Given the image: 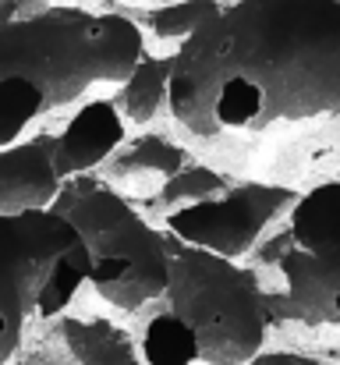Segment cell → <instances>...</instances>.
Returning <instances> with one entry per match:
<instances>
[{
    "label": "cell",
    "instance_id": "obj_13",
    "mask_svg": "<svg viewBox=\"0 0 340 365\" xmlns=\"http://www.w3.org/2000/svg\"><path fill=\"white\" fill-rule=\"evenodd\" d=\"M177 163H181V153L177 149H170L163 138H156V135H142V138H135L131 142V149L117 160V170L120 174H156V178H170L174 170H177Z\"/></svg>",
    "mask_w": 340,
    "mask_h": 365
},
{
    "label": "cell",
    "instance_id": "obj_2",
    "mask_svg": "<svg viewBox=\"0 0 340 365\" xmlns=\"http://www.w3.org/2000/svg\"><path fill=\"white\" fill-rule=\"evenodd\" d=\"M142 57V25L128 14L53 4L0 21V149L89 86H124Z\"/></svg>",
    "mask_w": 340,
    "mask_h": 365
},
{
    "label": "cell",
    "instance_id": "obj_15",
    "mask_svg": "<svg viewBox=\"0 0 340 365\" xmlns=\"http://www.w3.org/2000/svg\"><path fill=\"white\" fill-rule=\"evenodd\" d=\"M131 4H149V7H160V4H174V0H131Z\"/></svg>",
    "mask_w": 340,
    "mask_h": 365
},
{
    "label": "cell",
    "instance_id": "obj_11",
    "mask_svg": "<svg viewBox=\"0 0 340 365\" xmlns=\"http://www.w3.org/2000/svg\"><path fill=\"white\" fill-rule=\"evenodd\" d=\"M174 57V53H170ZM170 57H142L138 68L131 71V78L120 89V114L131 121L145 124L160 114V107L167 103V89H170Z\"/></svg>",
    "mask_w": 340,
    "mask_h": 365
},
{
    "label": "cell",
    "instance_id": "obj_6",
    "mask_svg": "<svg viewBox=\"0 0 340 365\" xmlns=\"http://www.w3.org/2000/svg\"><path fill=\"white\" fill-rule=\"evenodd\" d=\"M255 277L269 316L340 327V181L294 199L284 231L259 252Z\"/></svg>",
    "mask_w": 340,
    "mask_h": 365
},
{
    "label": "cell",
    "instance_id": "obj_1",
    "mask_svg": "<svg viewBox=\"0 0 340 365\" xmlns=\"http://www.w3.org/2000/svg\"><path fill=\"white\" fill-rule=\"evenodd\" d=\"M167 107L199 138L340 114V0H234L170 57Z\"/></svg>",
    "mask_w": 340,
    "mask_h": 365
},
{
    "label": "cell",
    "instance_id": "obj_9",
    "mask_svg": "<svg viewBox=\"0 0 340 365\" xmlns=\"http://www.w3.org/2000/svg\"><path fill=\"white\" fill-rule=\"evenodd\" d=\"M32 365H145L131 337L110 319H50Z\"/></svg>",
    "mask_w": 340,
    "mask_h": 365
},
{
    "label": "cell",
    "instance_id": "obj_14",
    "mask_svg": "<svg viewBox=\"0 0 340 365\" xmlns=\"http://www.w3.org/2000/svg\"><path fill=\"white\" fill-rule=\"evenodd\" d=\"M248 365H326V362H319L312 355H298V351H262Z\"/></svg>",
    "mask_w": 340,
    "mask_h": 365
},
{
    "label": "cell",
    "instance_id": "obj_3",
    "mask_svg": "<svg viewBox=\"0 0 340 365\" xmlns=\"http://www.w3.org/2000/svg\"><path fill=\"white\" fill-rule=\"evenodd\" d=\"M167 252L170 280L142 327V362L248 365L262 355L273 316L255 269L174 235H167Z\"/></svg>",
    "mask_w": 340,
    "mask_h": 365
},
{
    "label": "cell",
    "instance_id": "obj_7",
    "mask_svg": "<svg viewBox=\"0 0 340 365\" xmlns=\"http://www.w3.org/2000/svg\"><path fill=\"white\" fill-rule=\"evenodd\" d=\"M284 199H291L284 188L244 185L227 192L224 199H199L167 213V235L234 259L255 245L259 231L277 217Z\"/></svg>",
    "mask_w": 340,
    "mask_h": 365
},
{
    "label": "cell",
    "instance_id": "obj_10",
    "mask_svg": "<svg viewBox=\"0 0 340 365\" xmlns=\"http://www.w3.org/2000/svg\"><path fill=\"white\" fill-rule=\"evenodd\" d=\"M124 114L110 100H89L53 142V167L61 181L89 174L124 145Z\"/></svg>",
    "mask_w": 340,
    "mask_h": 365
},
{
    "label": "cell",
    "instance_id": "obj_8",
    "mask_svg": "<svg viewBox=\"0 0 340 365\" xmlns=\"http://www.w3.org/2000/svg\"><path fill=\"white\" fill-rule=\"evenodd\" d=\"M53 142L57 135L39 131L0 149V217L50 210L57 202L64 181L53 167Z\"/></svg>",
    "mask_w": 340,
    "mask_h": 365
},
{
    "label": "cell",
    "instance_id": "obj_5",
    "mask_svg": "<svg viewBox=\"0 0 340 365\" xmlns=\"http://www.w3.org/2000/svg\"><path fill=\"white\" fill-rule=\"evenodd\" d=\"M89 284V248L78 227L50 210L0 217V365H7L29 319H57Z\"/></svg>",
    "mask_w": 340,
    "mask_h": 365
},
{
    "label": "cell",
    "instance_id": "obj_12",
    "mask_svg": "<svg viewBox=\"0 0 340 365\" xmlns=\"http://www.w3.org/2000/svg\"><path fill=\"white\" fill-rule=\"evenodd\" d=\"M224 4L217 0H174V4H160L145 11V29L163 39V43H188L206 21H213L220 14Z\"/></svg>",
    "mask_w": 340,
    "mask_h": 365
},
{
    "label": "cell",
    "instance_id": "obj_4",
    "mask_svg": "<svg viewBox=\"0 0 340 365\" xmlns=\"http://www.w3.org/2000/svg\"><path fill=\"white\" fill-rule=\"evenodd\" d=\"M53 210L68 217L89 248V284L124 312L153 305L170 280L167 235L156 231L120 192L93 174L68 178Z\"/></svg>",
    "mask_w": 340,
    "mask_h": 365
}]
</instances>
